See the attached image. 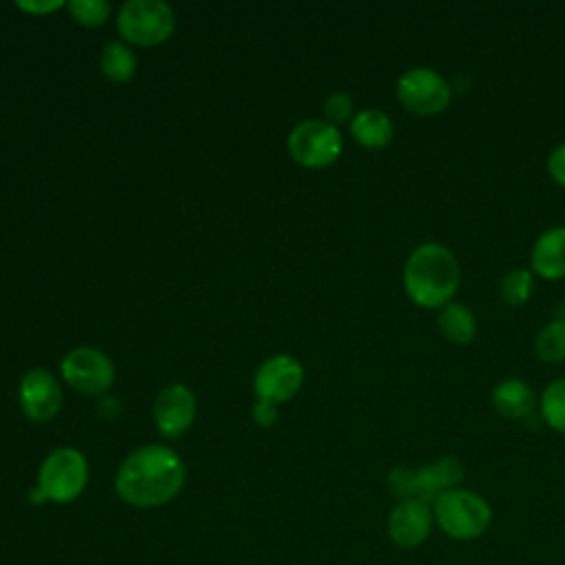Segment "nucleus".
<instances>
[{"label": "nucleus", "mask_w": 565, "mask_h": 565, "mask_svg": "<svg viewBox=\"0 0 565 565\" xmlns=\"http://www.w3.org/2000/svg\"><path fill=\"white\" fill-rule=\"evenodd\" d=\"M185 483L181 457L161 444L132 450L115 475V490L121 501L135 508H157L172 501Z\"/></svg>", "instance_id": "nucleus-1"}, {"label": "nucleus", "mask_w": 565, "mask_h": 565, "mask_svg": "<svg viewBox=\"0 0 565 565\" xmlns=\"http://www.w3.org/2000/svg\"><path fill=\"white\" fill-rule=\"evenodd\" d=\"M459 263L441 243L417 245L404 265V289L415 305L426 309L448 305L459 287Z\"/></svg>", "instance_id": "nucleus-2"}, {"label": "nucleus", "mask_w": 565, "mask_h": 565, "mask_svg": "<svg viewBox=\"0 0 565 565\" xmlns=\"http://www.w3.org/2000/svg\"><path fill=\"white\" fill-rule=\"evenodd\" d=\"M435 525L452 541H475L492 525V508L475 490L455 488L433 503Z\"/></svg>", "instance_id": "nucleus-3"}, {"label": "nucleus", "mask_w": 565, "mask_h": 565, "mask_svg": "<svg viewBox=\"0 0 565 565\" xmlns=\"http://www.w3.org/2000/svg\"><path fill=\"white\" fill-rule=\"evenodd\" d=\"M86 481L88 463L75 448L53 450L38 472V490L53 503H71L84 492Z\"/></svg>", "instance_id": "nucleus-4"}, {"label": "nucleus", "mask_w": 565, "mask_h": 565, "mask_svg": "<svg viewBox=\"0 0 565 565\" xmlns=\"http://www.w3.org/2000/svg\"><path fill=\"white\" fill-rule=\"evenodd\" d=\"M117 29L124 40L137 46H152L170 38L174 29V13L159 0H130L119 9Z\"/></svg>", "instance_id": "nucleus-5"}, {"label": "nucleus", "mask_w": 565, "mask_h": 565, "mask_svg": "<svg viewBox=\"0 0 565 565\" xmlns=\"http://www.w3.org/2000/svg\"><path fill=\"white\" fill-rule=\"evenodd\" d=\"M287 148L294 161L307 168H324L333 163L342 152V135L340 130L322 119L300 121L289 139Z\"/></svg>", "instance_id": "nucleus-6"}, {"label": "nucleus", "mask_w": 565, "mask_h": 565, "mask_svg": "<svg viewBox=\"0 0 565 565\" xmlns=\"http://www.w3.org/2000/svg\"><path fill=\"white\" fill-rule=\"evenodd\" d=\"M397 99L399 104L422 117L437 115L446 110L450 104L452 90L450 84L433 68L426 66H415L408 68L406 73L399 75L397 79Z\"/></svg>", "instance_id": "nucleus-7"}, {"label": "nucleus", "mask_w": 565, "mask_h": 565, "mask_svg": "<svg viewBox=\"0 0 565 565\" xmlns=\"http://www.w3.org/2000/svg\"><path fill=\"white\" fill-rule=\"evenodd\" d=\"M62 375L75 391L86 395H99L110 388L115 380V369L102 351L79 347L66 353V358L62 360Z\"/></svg>", "instance_id": "nucleus-8"}, {"label": "nucleus", "mask_w": 565, "mask_h": 565, "mask_svg": "<svg viewBox=\"0 0 565 565\" xmlns=\"http://www.w3.org/2000/svg\"><path fill=\"white\" fill-rule=\"evenodd\" d=\"M435 527L433 505L422 499L399 501L386 521V534L393 545L402 550H415L424 545Z\"/></svg>", "instance_id": "nucleus-9"}, {"label": "nucleus", "mask_w": 565, "mask_h": 565, "mask_svg": "<svg viewBox=\"0 0 565 565\" xmlns=\"http://www.w3.org/2000/svg\"><path fill=\"white\" fill-rule=\"evenodd\" d=\"M302 366L291 355H274L260 364L254 377V391L263 402L278 404L294 397L302 384Z\"/></svg>", "instance_id": "nucleus-10"}, {"label": "nucleus", "mask_w": 565, "mask_h": 565, "mask_svg": "<svg viewBox=\"0 0 565 565\" xmlns=\"http://www.w3.org/2000/svg\"><path fill=\"white\" fill-rule=\"evenodd\" d=\"M20 406L33 422H49L62 406V391L57 380L44 371L33 369L20 382Z\"/></svg>", "instance_id": "nucleus-11"}, {"label": "nucleus", "mask_w": 565, "mask_h": 565, "mask_svg": "<svg viewBox=\"0 0 565 565\" xmlns=\"http://www.w3.org/2000/svg\"><path fill=\"white\" fill-rule=\"evenodd\" d=\"M194 395L183 384L166 386L154 399V422L166 439L183 435L194 419Z\"/></svg>", "instance_id": "nucleus-12"}, {"label": "nucleus", "mask_w": 565, "mask_h": 565, "mask_svg": "<svg viewBox=\"0 0 565 565\" xmlns=\"http://www.w3.org/2000/svg\"><path fill=\"white\" fill-rule=\"evenodd\" d=\"M463 463L452 457H437L435 461L415 468V499L435 503L444 492L461 488Z\"/></svg>", "instance_id": "nucleus-13"}, {"label": "nucleus", "mask_w": 565, "mask_h": 565, "mask_svg": "<svg viewBox=\"0 0 565 565\" xmlns=\"http://www.w3.org/2000/svg\"><path fill=\"white\" fill-rule=\"evenodd\" d=\"M490 402L505 419H516L527 426L532 417H541L536 397L523 380H503L492 388Z\"/></svg>", "instance_id": "nucleus-14"}, {"label": "nucleus", "mask_w": 565, "mask_h": 565, "mask_svg": "<svg viewBox=\"0 0 565 565\" xmlns=\"http://www.w3.org/2000/svg\"><path fill=\"white\" fill-rule=\"evenodd\" d=\"M532 271L547 280L565 278V227H550L536 238Z\"/></svg>", "instance_id": "nucleus-15"}, {"label": "nucleus", "mask_w": 565, "mask_h": 565, "mask_svg": "<svg viewBox=\"0 0 565 565\" xmlns=\"http://www.w3.org/2000/svg\"><path fill=\"white\" fill-rule=\"evenodd\" d=\"M351 135L360 146L377 150L391 143L393 121L377 108H364L351 119Z\"/></svg>", "instance_id": "nucleus-16"}, {"label": "nucleus", "mask_w": 565, "mask_h": 565, "mask_svg": "<svg viewBox=\"0 0 565 565\" xmlns=\"http://www.w3.org/2000/svg\"><path fill=\"white\" fill-rule=\"evenodd\" d=\"M437 329L448 342L468 344L477 333V320L468 307L459 302H448L437 316Z\"/></svg>", "instance_id": "nucleus-17"}, {"label": "nucleus", "mask_w": 565, "mask_h": 565, "mask_svg": "<svg viewBox=\"0 0 565 565\" xmlns=\"http://www.w3.org/2000/svg\"><path fill=\"white\" fill-rule=\"evenodd\" d=\"M102 73L113 79V82H128L135 75V55L128 46L119 44V42H108L102 51V60H99Z\"/></svg>", "instance_id": "nucleus-18"}, {"label": "nucleus", "mask_w": 565, "mask_h": 565, "mask_svg": "<svg viewBox=\"0 0 565 565\" xmlns=\"http://www.w3.org/2000/svg\"><path fill=\"white\" fill-rule=\"evenodd\" d=\"M536 355L547 364L565 362V320H552L547 322L534 340Z\"/></svg>", "instance_id": "nucleus-19"}, {"label": "nucleus", "mask_w": 565, "mask_h": 565, "mask_svg": "<svg viewBox=\"0 0 565 565\" xmlns=\"http://www.w3.org/2000/svg\"><path fill=\"white\" fill-rule=\"evenodd\" d=\"M539 413L550 428L565 435V377L547 384L539 402Z\"/></svg>", "instance_id": "nucleus-20"}, {"label": "nucleus", "mask_w": 565, "mask_h": 565, "mask_svg": "<svg viewBox=\"0 0 565 565\" xmlns=\"http://www.w3.org/2000/svg\"><path fill=\"white\" fill-rule=\"evenodd\" d=\"M532 285H534V278H532V271L530 269H512L508 271L503 278H501V285H499V291H501V298L508 307H521L527 302V298L532 296Z\"/></svg>", "instance_id": "nucleus-21"}, {"label": "nucleus", "mask_w": 565, "mask_h": 565, "mask_svg": "<svg viewBox=\"0 0 565 565\" xmlns=\"http://www.w3.org/2000/svg\"><path fill=\"white\" fill-rule=\"evenodd\" d=\"M68 11L71 15L79 22V24H86V26H97V24H104L108 13H110V7L108 2L104 0H73L68 4Z\"/></svg>", "instance_id": "nucleus-22"}, {"label": "nucleus", "mask_w": 565, "mask_h": 565, "mask_svg": "<svg viewBox=\"0 0 565 565\" xmlns=\"http://www.w3.org/2000/svg\"><path fill=\"white\" fill-rule=\"evenodd\" d=\"M386 486L391 494L397 497L399 501L415 499V468L395 466L386 477Z\"/></svg>", "instance_id": "nucleus-23"}, {"label": "nucleus", "mask_w": 565, "mask_h": 565, "mask_svg": "<svg viewBox=\"0 0 565 565\" xmlns=\"http://www.w3.org/2000/svg\"><path fill=\"white\" fill-rule=\"evenodd\" d=\"M324 115L329 117V121H333V126L340 124V121L351 119V115H353V102H351V97H349L347 93H333V95H329L327 102H324Z\"/></svg>", "instance_id": "nucleus-24"}, {"label": "nucleus", "mask_w": 565, "mask_h": 565, "mask_svg": "<svg viewBox=\"0 0 565 565\" xmlns=\"http://www.w3.org/2000/svg\"><path fill=\"white\" fill-rule=\"evenodd\" d=\"M547 170L556 183L565 188V143L556 146L547 157Z\"/></svg>", "instance_id": "nucleus-25"}, {"label": "nucleus", "mask_w": 565, "mask_h": 565, "mask_svg": "<svg viewBox=\"0 0 565 565\" xmlns=\"http://www.w3.org/2000/svg\"><path fill=\"white\" fill-rule=\"evenodd\" d=\"M252 415H254L256 424H260V426H271V424L276 422V417H278L276 406H274V404H269V402H263V399L254 406Z\"/></svg>", "instance_id": "nucleus-26"}, {"label": "nucleus", "mask_w": 565, "mask_h": 565, "mask_svg": "<svg viewBox=\"0 0 565 565\" xmlns=\"http://www.w3.org/2000/svg\"><path fill=\"white\" fill-rule=\"evenodd\" d=\"M20 9H24V11H31V13H46V11H53V9H57V7H62V2H51V4H33V2H20L18 4Z\"/></svg>", "instance_id": "nucleus-27"}]
</instances>
